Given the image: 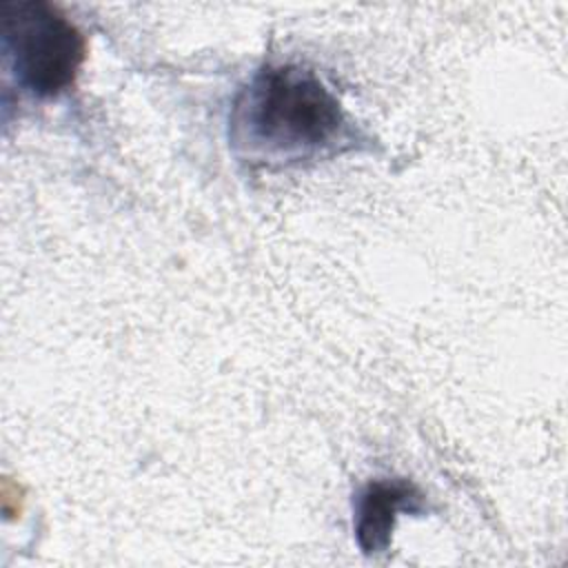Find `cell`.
<instances>
[{
    "label": "cell",
    "instance_id": "obj_3",
    "mask_svg": "<svg viewBox=\"0 0 568 568\" xmlns=\"http://www.w3.org/2000/svg\"><path fill=\"white\" fill-rule=\"evenodd\" d=\"M399 513H422V495L406 479H375L357 499L355 537L366 555L388 548Z\"/></svg>",
    "mask_w": 568,
    "mask_h": 568
},
{
    "label": "cell",
    "instance_id": "obj_1",
    "mask_svg": "<svg viewBox=\"0 0 568 568\" xmlns=\"http://www.w3.org/2000/svg\"><path fill=\"white\" fill-rule=\"evenodd\" d=\"M229 138L257 164H293L351 142L339 100L311 69L266 64L233 100Z\"/></svg>",
    "mask_w": 568,
    "mask_h": 568
},
{
    "label": "cell",
    "instance_id": "obj_2",
    "mask_svg": "<svg viewBox=\"0 0 568 568\" xmlns=\"http://www.w3.org/2000/svg\"><path fill=\"white\" fill-rule=\"evenodd\" d=\"M0 38L9 71L33 95L55 98L75 84L87 40L55 4L44 0L2 2Z\"/></svg>",
    "mask_w": 568,
    "mask_h": 568
}]
</instances>
